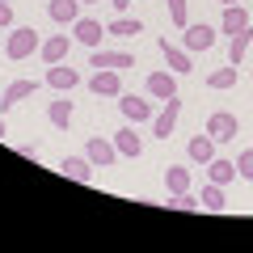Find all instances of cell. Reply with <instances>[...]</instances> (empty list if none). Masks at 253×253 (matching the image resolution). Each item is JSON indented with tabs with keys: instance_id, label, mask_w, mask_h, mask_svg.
Wrapping results in <instances>:
<instances>
[{
	"instance_id": "6da1fadb",
	"label": "cell",
	"mask_w": 253,
	"mask_h": 253,
	"mask_svg": "<svg viewBox=\"0 0 253 253\" xmlns=\"http://www.w3.org/2000/svg\"><path fill=\"white\" fill-rule=\"evenodd\" d=\"M38 46H42V38H38L34 26H17L9 38H4V55H9L13 63H17V59H30V55H38Z\"/></svg>"
},
{
	"instance_id": "7a4b0ae2",
	"label": "cell",
	"mask_w": 253,
	"mask_h": 253,
	"mask_svg": "<svg viewBox=\"0 0 253 253\" xmlns=\"http://www.w3.org/2000/svg\"><path fill=\"white\" fill-rule=\"evenodd\" d=\"M236 131H241V123H236L232 110H215V114H207V135L215 139V144H228V139H236Z\"/></svg>"
},
{
	"instance_id": "3957f363",
	"label": "cell",
	"mask_w": 253,
	"mask_h": 253,
	"mask_svg": "<svg viewBox=\"0 0 253 253\" xmlns=\"http://www.w3.org/2000/svg\"><path fill=\"white\" fill-rule=\"evenodd\" d=\"M177 118H181V97H169L161 114H152V139H169L173 126H177Z\"/></svg>"
},
{
	"instance_id": "277c9868",
	"label": "cell",
	"mask_w": 253,
	"mask_h": 253,
	"mask_svg": "<svg viewBox=\"0 0 253 253\" xmlns=\"http://www.w3.org/2000/svg\"><path fill=\"white\" fill-rule=\"evenodd\" d=\"M118 110L131 123H152V97H139V93H118Z\"/></svg>"
},
{
	"instance_id": "5b68a950",
	"label": "cell",
	"mask_w": 253,
	"mask_h": 253,
	"mask_svg": "<svg viewBox=\"0 0 253 253\" xmlns=\"http://www.w3.org/2000/svg\"><path fill=\"white\" fill-rule=\"evenodd\" d=\"M181 34H186V51H211V46H215V38H219V30L207 26V21H190Z\"/></svg>"
},
{
	"instance_id": "8992f818",
	"label": "cell",
	"mask_w": 253,
	"mask_h": 253,
	"mask_svg": "<svg viewBox=\"0 0 253 253\" xmlns=\"http://www.w3.org/2000/svg\"><path fill=\"white\" fill-rule=\"evenodd\" d=\"M118 76L123 72H114V68H93L89 72V93H97V97H118V93H123Z\"/></svg>"
},
{
	"instance_id": "52a82bcc",
	"label": "cell",
	"mask_w": 253,
	"mask_h": 253,
	"mask_svg": "<svg viewBox=\"0 0 253 253\" xmlns=\"http://www.w3.org/2000/svg\"><path fill=\"white\" fill-rule=\"evenodd\" d=\"M84 156H89L97 169H106V165H114V161H118V148H114V139L89 135V139H84Z\"/></svg>"
},
{
	"instance_id": "ba28073f",
	"label": "cell",
	"mask_w": 253,
	"mask_h": 253,
	"mask_svg": "<svg viewBox=\"0 0 253 253\" xmlns=\"http://www.w3.org/2000/svg\"><path fill=\"white\" fill-rule=\"evenodd\" d=\"M101 38H106V26H101L97 17H76V21H72V42H81V46H97Z\"/></svg>"
},
{
	"instance_id": "9c48e42d",
	"label": "cell",
	"mask_w": 253,
	"mask_h": 253,
	"mask_svg": "<svg viewBox=\"0 0 253 253\" xmlns=\"http://www.w3.org/2000/svg\"><path fill=\"white\" fill-rule=\"evenodd\" d=\"M144 84H148V97H152V101L177 97V72H152Z\"/></svg>"
},
{
	"instance_id": "30bf717a",
	"label": "cell",
	"mask_w": 253,
	"mask_h": 253,
	"mask_svg": "<svg viewBox=\"0 0 253 253\" xmlns=\"http://www.w3.org/2000/svg\"><path fill=\"white\" fill-rule=\"evenodd\" d=\"M68 51H72V38L68 34H51V38H42V46H38V59L51 68V63H63Z\"/></svg>"
},
{
	"instance_id": "8fae6325",
	"label": "cell",
	"mask_w": 253,
	"mask_h": 253,
	"mask_svg": "<svg viewBox=\"0 0 253 253\" xmlns=\"http://www.w3.org/2000/svg\"><path fill=\"white\" fill-rule=\"evenodd\" d=\"M131 63H135L131 51H93L89 55V68H114V72H126Z\"/></svg>"
},
{
	"instance_id": "7c38bea8",
	"label": "cell",
	"mask_w": 253,
	"mask_h": 253,
	"mask_svg": "<svg viewBox=\"0 0 253 253\" xmlns=\"http://www.w3.org/2000/svg\"><path fill=\"white\" fill-rule=\"evenodd\" d=\"M46 84H51V89H59V93H68V89H76V84H81V72H76V68H68V63H51V68H46Z\"/></svg>"
},
{
	"instance_id": "4fadbf2b",
	"label": "cell",
	"mask_w": 253,
	"mask_h": 253,
	"mask_svg": "<svg viewBox=\"0 0 253 253\" xmlns=\"http://www.w3.org/2000/svg\"><path fill=\"white\" fill-rule=\"evenodd\" d=\"M93 169H97V165H93L89 156H63V161H59V173H63V177H72V181H84V186H89Z\"/></svg>"
},
{
	"instance_id": "5bb4252c",
	"label": "cell",
	"mask_w": 253,
	"mask_h": 253,
	"mask_svg": "<svg viewBox=\"0 0 253 253\" xmlns=\"http://www.w3.org/2000/svg\"><path fill=\"white\" fill-rule=\"evenodd\" d=\"M161 55H165V63H169V72H177V76H190V68H194V59H190L181 46H173L169 38H161Z\"/></svg>"
},
{
	"instance_id": "9a60e30c",
	"label": "cell",
	"mask_w": 253,
	"mask_h": 253,
	"mask_svg": "<svg viewBox=\"0 0 253 253\" xmlns=\"http://www.w3.org/2000/svg\"><path fill=\"white\" fill-rule=\"evenodd\" d=\"M34 89H38V81H13L9 89L0 93V114H9V110L17 106V101H26L30 93H34Z\"/></svg>"
},
{
	"instance_id": "2e32d148",
	"label": "cell",
	"mask_w": 253,
	"mask_h": 253,
	"mask_svg": "<svg viewBox=\"0 0 253 253\" xmlns=\"http://www.w3.org/2000/svg\"><path fill=\"white\" fill-rule=\"evenodd\" d=\"M245 26H249V13H245L241 4H224V17H219V34L232 38V34H241Z\"/></svg>"
},
{
	"instance_id": "e0dca14e",
	"label": "cell",
	"mask_w": 253,
	"mask_h": 253,
	"mask_svg": "<svg viewBox=\"0 0 253 253\" xmlns=\"http://www.w3.org/2000/svg\"><path fill=\"white\" fill-rule=\"evenodd\" d=\"M207 177L215 181V186H232L241 173H236V161H224V156H211L207 161Z\"/></svg>"
},
{
	"instance_id": "ac0fdd59",
	"label": "cell",
	"mask_w": 253,
	"mask_h": 253,
	"mask_svg": "<svg viewBox=\"0 0 253 253\" xmlns=\"http://www.w3.org/2000/svg\"><path fill=\"white\" fill-rule=\"evenodd\" d=\"M186 152H190V161H194V165H207L211 156L219 152V144H215V139L207 135V131H203V135H194V139L186 144Z\"/></svg>"
},
{
	"instance_id": "d6986e66",
	"label": "cell",
	"mask_w": 253,
	"mask_h": 253,
	"mask_svg": "<svg viewBox=\"0 0 253 253\" xmlns=\"http://www.w3.org/2000/svg\"><path fill=\"white\" fill-rule=\"evenodd\" d=\"M46 17L51 21H63V26H72L81 17V0H46Z\"/></svg>"
},
{
	"instance_id": "ffe728a7",
	"label": "cell",
	"mask_w": 253,
	"mask_h": 253,
	"mask_svg": "<svg viewBox=\"0 0 253 253\" xmlns=\"http://www.w3.org/2000/svg\"><path fill=\"white\" fill-rule=\"evenodd\" d=\"M249 46H253V21L241 30V34L228 38V63H236V68H241V59L249 55Z\"/></svg>"
},
{
	"instance_id": "44dd1931",
	"label": "cell",
	"mask_w": 253,
	"mask_h": 253,
	"mask_svg": "<svg viewBox=\"0 0 253 253\" xmlns=\"http://www.w3.org/2000/svg\"><path fill=\"white\" fill-rule=\"evenodd\" d=\"M114 148H118V156H139V152H144V139H139L135 126H118Z\"/></svg>"
},
{
	"instance_id": "7402d4cb",
	"label": "cell",
	"mask_w": 253,
	"mask_h": 253,
	"mask_svg": "<svg viewBox=\"0 0 253 253\" xmlns=\"http://www.w3.org/2000/svg\"><path fill=\"white\" fill-rule=\"evenodd\" d=\"M46 118H51L55 131H68V126H72V101H68V97H55L51 106H46Z\"/></svg>"
},
{
	"instance_id": "603a6c76",
	"label": "cell",
	"mask_w": 253,
	"mask_h": 253,
	"mask_svg": "<svg viewBox=\"0 0 253 253\" xmlns=\"http://www.w3.org/2000/svg\"><path fill=\"white\" fill-rule=\"evenodd\" d=\"M106 34L110 38H135V34H144V21H139V17H123V13H118V17L106 26Z\"/></svg>"
},
{
	"instance_id": "cb8c5ba5",
	"label": "cell",
	"mask_w": 253,
	"mask_h": 253,
	"mask_svg": "<svg viewBox=\"0 0 253 253\" xmlns=\"http://www.w3.org/2000/svg\"><path fill=\"white\" fill-rule=\"evenodd\" d=\"M199 207H203V211H224V207H228L224 186H215V181H211V186H203V190H199Z\"/></svg>"
},
{
	"instance_id": "d4e9b609",
	"label": "cell",
	"mask_w": 253,
	"mask_h": 253,
	"mask_svg": "<svg viewBox=\"0 0 253 253\" xmlns=\"http://www.w3.org/2000/svg\"><path fill=\"white\" fill-rule=\"evenodd\" d=\"M165 186H169V194H181V190L194 186V177H190L186 165H169V169H165Z\"/></svg>"
},
{
	"instance_id": "484cf974",
	"label": "cell",
	"mask_w": 253,
	"mask_h": 253,
	"mask_svg": "<svg viewBox=\"0 0 253 253\" xmlns=\"http://www.w3.org/2000/svg\"><path fill=\"white\" fill-rule=\"evenodd\" d=\"M236 76H241V72H236V63H224V68H215V72L207 76V89H232Z\"/></svg>"
},
{
	"instance_id": "4316f807",
	"label": "cell",
	"mask_w": 253,
	"mask_h": 253,
	"mask_svg": "<svg viewBox=\"0 0 253 253\" xmlns=\"http://www.w3.org/2000/svg\"><path fill=\"white\" fill-rule=\"evenodd\" d=\"M165 4H169V21H173V26H177V30H186L190 26V4H186V0H165Z\"/></svg>"
},
{
	"instance_id": "83f0119b",
	"label": "cell",
	"mask_w": 253,
	"mask_h": 253,
	"mask_svg": "<svg viewBox=\"0 0 253 253\" xmlns=\"http://www.w3.org/2000/svg\"><path fill=\"white\" fill-rule=\"evenodd\" d=\"M169 207L173 211H194V207H199V199H194L190 190H181V194H169Z\"/></svg>"
},
{
	"instance_id": "f1b7e54d",
	"label": "cell",
	"mask_w": 253,
	"mask_h": 253,
	"mask_svg": "<svg viewBox=\"0 0 253 253\" xmlns=\"http://www.w3.org/2000/svg\"><path fill=\"white\" fill-rule=\"evenodd\" d=\"M236 173H241L245 181H253V148H249V152H241V156H236Z\"/></svg>"
},
{
	"instance_id": "f546056e",
	"label": "cell",
	"mask_w": 253,
	"mask_h": 253,
	"mask_svg": "<svg viewBox=\"0 0 253 253\" xmlns=\"http://www.w3.org/2000/svg\"><path fill=\"white\" fill-rule=\"evenodd\" d=\"M13 21H17V13H13V0H0V30H9Z\"/></svg>"
},
{
	"instance_id": "4dcf8cb0",
	"label": "cell",
	"mask_w": 253,
	"mask_h": 253,
	"mask_svg": "<svg viewBox=\"0 0 253 253\" xmlns=\"http://www.w3.org/2000/svg\"><path fill=\"white\" fill-rule=\"evenodd\" d=\"M110 4H114V13H126V4H131V0H110Z\"/></svg>"
},
{
	"instance_id": "1f68e13d",
	"label": "cell",
	"mask_w": 253,
	"mask_h": 253,
	"mask_svg": "<svg viewBox=\"0 0 253 253\" xmlns=\"http://www.w3.org/2000/svg\"><path fill=\"white\" fill-rule=\"evenodd\" d=\"M4 135H9V131H4V118H0V139H4Z\"/></svg>"
},
{
	"instance_id": "d6a6232c",
	"label": "cell",
	"mask_w": 253,
	"mask_h": 253,
	"mask_svg": "<svg viewBox=\"0 0 253 253\" xmlns=\"http://www.w3.org/2000/svg\"><path fill=\"white\" fill-rule=\"evenodd\" d=\"M219 4H241V0H219Z\"/></svg>"
},
{
	"instance_id": "836d02e7",
	"label": "cell",
	"mask_w": 253,
	"mask_h": 253,
	"mask_svg": "<svg viewBox=\"0 0 253 253\" xmlns=\"http://www.w3.org/2000/svg\"><path fill=\"white\" fill-rule=\"evenodd\" d=\"M81 4H97V0H81Z\"/></svg>"
}]
</instances>
